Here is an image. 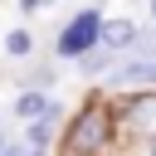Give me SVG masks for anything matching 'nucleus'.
Segmentation results:
<instances>
[{"mask_svg":"<svg viewBox=\"0 0 156 156\" xmlns=\"http://www.w3.org/2000/svg\"><path fill=\"white\" fill-rule=\"evenodd\" d=\"M112 136H117V112H112V102H107V98H88V102L73 112V122L63 127L58 156H107Z\"/></svg>","mask_w":156,"mask_h":156,"instance_id":"f257e3e1","label":"nucleus"},{"mask_svg":"<svg viewBox=\"0 0 156 156\" xmlns=\"http://www.w3.org/2000/svg\"><path fill=\"white\" fill-rule=\"evenodd\" d=\"M0 156H44V151H34V146H24V141H10Z\"/></svg>","mask_w":156,"mask_h":156,"instance_id":"f8f14e48","label":"nucleus"},{"mask_svg":"<svg viewBox=\"0 0 156 156\" xmlns=\"http://www.w3.org/2000/svg\"><path fill=\"white\" fill-rule=\"evenodd\" d=\"M10 141H15V136H10V132H5V127H0V151H5V146H10Z\"/></svg>","mask_w":156,"mask_h":156,"instance_id":"4468645a","label":"nucleus"},{"mask_svg":"<svg viewBox=\"0 0 156 156\" xmlns=\"http://www.w3.org/2000/svg\"><path fill=\"white\" fill-rule=\"evenodd\" d=\"M141 156H156V136H146V141H141Z\"/></svg>","mask_w":156,"mask_h":156,"instance_id":"ddd939ff","label":"nucleus"},{"mask_svg":"<svg viewBox=\"0 0 156 156\" xmlns=\"http://www.w3.org/2000/svg\"><path fill=\"white\" fill-rule=\"evenodd\" d=\"M146 10H151V20H156V0H146Z\"/></svg>","mask_w":156,"mask_h":156,"instance_id":"2eb2a0df","label":"nucleus"},{"mask_svg":"<svg viewBox=\"0 0 156 156\" xmlns=\"http://www.w3.org/2000/svg\"><path fill=\"white\" fill-rule=\"evenodd\" d=\"M39 5H44V10H49V5H54V0H39Z\"/></svg>","mask_w":156,"mask_h":156,"instance_id":"dca6fc26","label":"nucleus"},{"mask_svg":"<svg viewBox=\"0 0 156 156\" xmlns=\"http://www.w3.org/2000/svg\"><path fill=\"white\" fill-rule=\"evenodd\" d=\"M58 127H63V107L54 102V107H49V112H39L34 122H24V146H34V151H44V156H49V146H54Z\"/></svg>","mask_w":156,"mask_h":156,"instance_id":"39448f33","label":"nucleus"},{"mask_svg":"<svg viewBox=\"0 0 156 156\" xmlns=\"http://www.w3.org/2000/svg\"><path fill=\"white\" fill-rule=\"evenodd\" d=\"M112 112H117V132H127V136H156V93H136V98H117L112 102Z\"/></svg>","mask_w":156,"mask_h":156,"instance_id":"20e7f679","label":"nucleus"},{"mask_svg":"<svg viewBox=\"0 0 156 156\" xmlns=\"http://www.w3.org/2000/svg\"><path fill=\"white\" fill-rule=\"evenodd\" d=\"M112 58H117V54L98 44V49H88V54H78L73 63H78V73H83V78H102V73L112 68Z\"/></svg>","mask_w":156,"mask_h":156,"instance_id":"6e6552de","label":"nucleus"},{"mask_svg":"<svg viewBox=\"0 0 156 156\" xmlns=\"http://www.w3.org/2000/svg\"><path fill=\"white\" fill-rule=\"evenodd\" d=\"M88 5H93V0H88Z\"/></svg>","mask_w":156,"mask_h":156,"instance_id":"f3484780","label":"nucleus"},{"mask_svg":"<svg viewBox=\"0 0 156 156\" xmlns=\"http://www.w3.org/2000/svg\"><path fill=\"white\" fill-rule=\"evenodd\" d=\"M132 34H136V24H132V20H102V34H98V44H102V49H112V54H127Z\"/></svg>","mask_w":156,"mask_h":156,"instance_id":"423d86ee","label":"nucleus"},{"mask_svg":"<svg viewBox=\"0 0 156 156\" xmlns=\"http://www.w3.org/2000/svg\"><path fill=\"white\" fill-rule=\"evenodd\" d=\"M98 34H102V10H98V5H83L73 20H63V29H58V39H54V58L73 63L78 54L98 49Z\"/></svg>","mask_w":156,"mask_h":156,"instance_id":"f03ea898","label":"nucleus"},{"mask_svg":"<svg viewBox=\"0 0 156 156\" xmlns=\"http://www.w3.org/2000/svg\"><path fill=\"white\" fill-rule=\"evenodd\" d=\"M122 58V54H117ZM127 58H156V20L151 24H136V34H132V44H127Z\"/></svg>","mask_w":156,"mask_h":156,"instance_id":"9d476101","label":"nucleus"},{"mask_svg":"<svg viewBox=\"0 0 156 156\" xmlns=\"http://www.w3.org/2000/svg\"><path fill=\"white\" fill-rule=\"evenodd\" d=\"M54 107V98H49V88H24L20 98H15V117L20 122H34L39 112H49Z\"/></svg>","mask_w":156,"mask_h":156,"instance_id":"0eeeda50","label":"nucleus"},{"mask_svg":"<svg viewBox=\"0 0 156 156\" xmlns=\"http://www.w3.org/2000/svg\"><path fill=\"white\" fill-rule=\"evenodd\" d=\"M107 98H136V93H156V58H112V68L102 73Z\"/></svg>","mask_w":156,"mask_h":156,"instance_id":"7ed1b4c3","label":"nucleus"},{"mask_svg":"<svg viewBox=\"0 0 156 156\" xmlns=\"http://www.w3.org/2000/svg\"><path fill=\"white\" fill-rule=\"evenodd\" d=\"M5 54H10V58H29V54H34V34H29L24 24H15V29L5 34Z\"/></svg>","mask_w":156,"mask_h":156,"instance_id":"9b49d317","label":"nucleus"},{"mask_svg":"<svg viewBox=\"0 0 156 156\" xmlns=\"http://www.w3.org/2000/svg\"><path fill=\"white\" fill-rule=\"evenodd\" d=\"M54 83H58V58H54V54L34 58L29 73H24V88H54Z\"/></svg>","mask_w":156,"mask_h":156,"instance_id":"1a4fd4ad","label":"nucleus"}]
</instances>
